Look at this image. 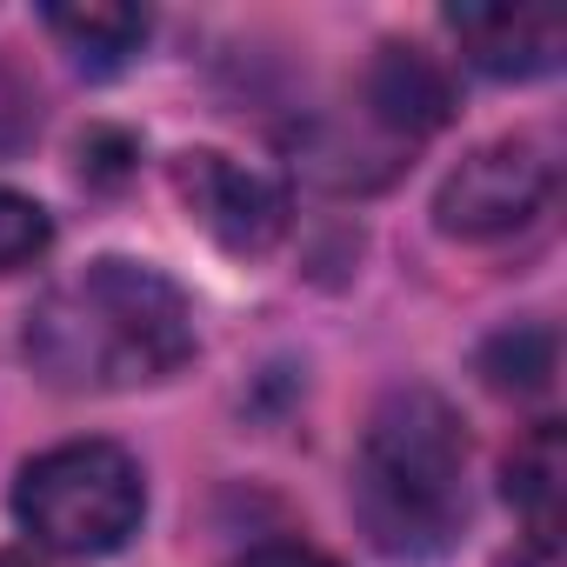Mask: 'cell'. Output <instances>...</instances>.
Listing matches in <instances>:
<instances>
[{
    "label": "cell",
    "mask_w": 567,
    "mask_h": 567,
    "mask_svg": "<svg viewBox=\"0 0 567 567\" xmlns=\"http://www.w3.org/2000/svg\"><path fill=\"white\" fill-rule=\"evenodd\" d=\"M560 481H567L560 421H534L507 447V461H501V494L527 514V534H554V520H560Z\"/></svg>",
    "instance_id": "9c48e42d"
},
{
    "label": "cell",
    "mask_w": 567,
    "mask_h": 567,
    "mask_svg": "<svg viewBox=\"0 0 567 567\" xmlns=\"http://www.w3.org/2000/svg\"><path fill=\"white\" fill-rule=\"evenodd\" d=\"M354 520L388 560H441L467 527V434L434 388H394L354 447Z\"/></svg>",
    "instance_id": "7a4b0ae2"
},
{
    "label": "cell",
    "mask_w": 567,
    "mask_h": 567,
    "mask_svg": "<svg viewBox=\"0 0 567 567\" xmlns=\"http://www.w3.org/2000/svg\"><path fill=\"white\" fill-rule=\"evenodd\" d=\"M141 514H147V481L121 441H61L34 454L14 481V520L28 527L34 547L68 560L127 547Z\"/></svg>",
    "instance_id": "3957f363"
},
{
    "label": "cell",
    "mask_w": 567,
    "mask_h": 567,
    "mask_svg": "<svg viewBox=\"0 0 567 567\" xmlns=\"http://www.w3.org/2000/svg\"><path fill=\"white\" fill-rule=\"evenodd\" d=\"M234 567H341V560H328L321 547H295V540H274V547H254V554H240Z\"/></svg>",
    "instance_id": "5bb4252c"
},
{
    "label": "cell",
    "mask_w": 567,
    "mask_h": 567,
    "mask_svg": "<svg viewBox=\"0 0 567 567\" xmlns=\"http://www.w3.org/2000/svg\"><path fill=\"white\" fill-rule=\"evenodd\" d=\"M74 154H81V181H94V187H121L141 161L134 134H121V127H87Z\"/></svg>",
    "instance_id": "4fadbf2b"
},
{
    "label": "cell",
    "mask_w": 567,
    "mask_h": 567,
    "mask_svg": "<svg viewBox=\"0 0 567 567\" xmlns=\"http://www.w3.org/2000/svg\"><path fill=\"white\" fill-rule=\"evenodd\" d=\"M447 34L461 61L487 81H540L567 54V21L554 8H454Z\"/></svg>",
    "instance_id": "8992f818"
},
{
    "label": "cell",
    "mask_w": 567,
    "mask_h": 567,
    "mask_svg": "<svg viewBox=\"0 0 567 567\" xmlns=\"http://www.w3.org/2000/svg\"><path fill=\"white\" fill-rule=\"evenodd\" d=\"M8 567H14V560H8Z\"/></svg>",
    "instance_id": "2e32d148"
},
{
    "label": "cell",
    "mask_w": 567,
    "mask_h": 567,
    "mask_svg": "<svg viewBox=\"0 0 567 567\" xmlns=\"http://www.w3.org/2000/svg\"><path fill=\"white\" fill-rule=\"evenodd\" d=\"M41 134V81L14 61V48H0V154H21Z\"/></svg>",
    "instance_id": "7c38bea8"
},
{
    "label": "cell",
    "mask_w": 567,
    "mask_h": 567,
    "mask_svg": "<svg viewBox=\"0 0 567 567\" xmlns=\"http://www.w3.org/2000/svg\"><path fill=\"white\" fill-rule=\"evenodd\" d=\"M481 381L494 388V394H507V401H534V394H547L554 388V368H560V334L547 328V321H514V328H501V334H487L481 341Z\"/></svg>",
    "instance_id": "30bf717a"
},
{
    "label": "cell",
    "mask_w": 567,
    "mask_h": 567,
    "mask_svg": "<svg viewBox=\"0 0 567 567\" xmlns=\"http://www.w3.org/2000/svg\"><path fill=\"white\" fill-rule=\"evenodd\" d=\"M48 240H54L48 207L28 200V194H14V187H0V274L34 267V260L48 254Z\"/></svg>",
    "instance_id": "8fae6325"
},
{
    "label": "cell",
    "mask_w": 567,
    "mask_h": 567,
    "mask_svg": "<svg viewBox=\"0 0 567 567\" xmlns=\"http://www.w3.org/2000/svg\"><path fill=\"white\" fill-rule=\"evenodd\" d=\"M361 101H368V114H374L388 134H401V141L441 134V127L454 121V81H447V68H441L427 48H414V41H381V48H374L368 74H361Z\"/></svg>",
    "instance_id": "52a82bcc"
},
{
    "label": "cell",
    "mask_w": 567,
    "mask_h": 567,
    "mask_svg": "<svg viewBox=\"0 0 567 567\" xmlns=\"http://www.w3.org/2000/svg\"><path fill=\"white\" fill-rule=\"evenodd\" d=\"M501 567H560V540H554V534H527Z\"/></svg>",
    "instance_id": "9a60e30c"
},
{
    "label": "cell",
    "mask_w": 567,
    "mask_h": 567,
    "mask_svg": "<svg viewBox=\"0 0 567 567\" xmlns=\"http://www.w3.org/2000/svg\"><path fill=\"white\" fill-rule=\"evenodd\" d=\"M554 200V161L540 141L507 134L474 147L434 194V227L454 240H501L520 234L527 220H540V207Z\"/></svg>",
    "instance_id": "277c9868"
},
{
    "label": "cell",
    "mask_w": 567,
    "mask_h": 567,
    "mask_svg": "<svg viewBox=\"0 0 567 567\" xmlns=\"http://www.w3.org/2000/svg\"><path fill=\"white\" fill-rule=\"evenodd\" d=\"M21 348L61 394L154 388L194 361V301L161 267L107 254L34 301Z\"/></svg>",
    "instance_id": "6da1fadb"
},
{
    "label": "cell",
    "mask_w": 567,
    "mask_h": 567,
    "mask_svg": "<svg viewBox=\"0 0 567 567\" xmlns=\"http://www.w3.org/2000/svg\"><path fill=\"white\" fill-rule=\"evenodd\" d=\"M174 194L187 207V220L227 247V254H267L280 234H288V194H280L267 174L240 167L220 147H187L174 154Z\"/></svg>",
    "instance_id": "5b68a950"
},
{
    "label": "cell",
    "mask_w": 567,
    "mask_h": 567,
    "mask_svg": "<svg viewBox=\"0 0 567 567\" xmlns=\"http://www.w3.org/2000/svg\"><path fill=\"white\" fill-rule=\"evenodd\" d=\"M41 28L68 48V61L81 68V74H94V81H107V74H121L141 48H147V34H154V21L141 14V8H121V0H87V8H41Z\"/></svg>",
    "instance_id": "ba28073f"
}]
</instances>
